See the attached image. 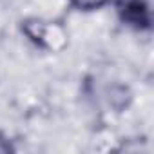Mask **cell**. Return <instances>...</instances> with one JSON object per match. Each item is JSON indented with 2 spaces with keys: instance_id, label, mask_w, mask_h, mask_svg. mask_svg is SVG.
<instances>
[{
  "instance_id": "cell-2",
  "label": "cell",
  "mask_w": 154,
  "mask_h": 154,
  "mask_svg": "<svg viewBox=\"0 0 154 154\" xmlns=\"http://www.w3.org/2000/svg\"><path fill=\"white\" fill-rule=\"evenodd\" d=\"M109 0H71V4L78 9H84V11H91V9H98L102 6H105Z\"/></svg>"
},
{
  "instance_id": "cell-1",
  "label": "cell",
  "mask_w": 154,
  "mask_h": 154,
  "mask_svg": "<svg viewBox=\"0 0 154 154\" xmlns=\"http://www.w3.org/2000/svg\"><path fill=\"white\" fill-rule=\"evenodd\" d=\"M120 17L123 22L136 29H149L150 27V15L149 8L143 0H120Z\"/></svg>"
},
{
  "instance_id": "cell-3",
  "label": "cell",
  "mask_w": 154,
  "mask_h": 154,
  "mask_svg": "<svg viewBox=\"0 0 154 154\" xmlns=\"http://www.w3.org/2000/svg\"><path fill=\"white\" fill-rule=\"evenodd\" d=\"M11 150V145H9V141L0 134V152H9Z\"/></svg>"
}]
</instances>
